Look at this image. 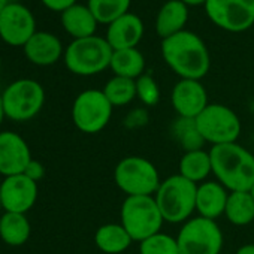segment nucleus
<instances>
[{
	"label": "nucleus",
	"mask_w": 254,
	"mask_h": 254,
	"mask_svg": "<svg viewBox=\"0 0 254 254\" xmlns=\"http://www.w3.org/2000/svg\"><path fill=\"white\" fill-rule=\"evenodd\" d=\"M8 3H9V0H0V14H2V11L6 8Z\"/></svg>",
	"instance_id": "nucleus-36"
},
{
	"label": "nucleus",
	"mask_w": 254,
	"mask_h": 254,
	"mask_svg": "<svg viewBox=\"0 0 254 254\" xmlns=\"http://www.w3.org/2000/svg\"><path fill=\"white\" fill-rule=\"evenodd\" d=\"M236 254H254V244H245L238 248Z\"/></svg>",
	"instance_id": "nucleus-33"
},
{
	"label": "nucleus",
	"mask_w": 254,
	"mask_h": 254,
	"mask_svg": "<svg viewBox=\"0 0 254 254\" xmlns=\"http://www.w3.org/2000/svg\"><path fill=\"white\" fill-rule=\"evenodd\" d=\"M250 193H251V196H253V199H254V186L251 187V190H250Z\"/></svg>",
	"instance_id": "nucleus-37"
},
{
	"label": "nucleus",
	"mask_w": 254,
	"mask_h": 254,
	"mask_svg": "<svg viewBox=\"0 0 254 254\" xmlns=\"http://www.w3.org/2000/svg\"><path fill=\"white\" fill-rule=\"evenodd\" d=\"M32 160L27 142L14 132L0 133V174L5 177L24 174Z\"/></svg>",
	"instance_id": "nucleus-14"
},
{
	"label": "nucleus",
	"mask_w": 254,
	"mask_h": 254,
	"mask_svg": "<svg viewBox=\"0 0 254 254\" xmlns=\"http://www.w3.org/2000/svg\"><path fill=\"white\" fill-rule=\"evenodd\" d=\"M38 199V183L24 174L6 177L0 184V202L6 212L26 214Z\"/></svg>",
	"instance_id": "nucleus-13"
},
{
	"label": "nucleus",
	"mask_w": 254,
	"mask_h": 254,
	"mask_svg": "<svg viewBox=\"0 0 254 254\" xmlns=\"http://www.w3.org/2000/svg\"><path fill=\"white\" fill-rule=\"evenodd\" d=\"M90 11L100 24H111L126 15L130 6V0H88Z\"/></svg>",
	"instance_id": "nucleus-28"
},
{
	"label": "nucleus",
	"mask_w": 254,
	"mask_h": 254,
	"mask_svg": "<svg viewBox=\"0 0 254 254\" xmlns=\"http://www.w3.org/2000/svg\"><path fill=\"white\" fill-rule=\"evenodd\" d=\"M165 220L154 196H127L121 205V224L133 241L144 239L160 232Z\"/></svg>",
	"instance_id": "nucleus-4"
},
{
	"label": "nucleus",
	"mask_w": 254,
	"mask_h": 254,
	"mask_svg": "<svg viewBox=\"0 0 254 254\" xmlns=\"http://www.w3.org/2000/svg\"><path fill=\"white\" fill-rule=\"evenodd\" d=\"M94 242L106 254H120L130 247L133 239L121 223H108L96 230Z\"/></svg>",
	"instance_id": "nucleus-21"
},
{
	"label": "nucleus",
	"mask_w": 254,
	"mask_h": 254,
	"mask_svg": "<svg viewBox=\"0 0 254 254\" xmlns=\"http://www.w3.org/2000/svg\"><path fill=\"white\" fill-rule=\"evenodd\" d=\"M209 174H212L209 151L196 150L184 153V156L180 160V175L197 184L205 181L209 177Z\"/></svg>",
	"instance_id": "nucleus-24"
},
{
	"label": "nucleus",
	"mask_w": 254,
	"mask_h": 254,
	"mask_svg": "<svg viewBox=\"0 0 254 254\" xmlns=\"http://www.w3.org/2000/svg\"><path fill=\"white\" fill-rule=\"evenodd\" d=\"M35 33L36 20L32 11L18 2H9L0 14V39L11 47H24Z\"/></svg>",
	"instance_id": "nucleus-12"
},
{
	"label": "nucleus",
	"mask_w": 254,
	"mask_h": 254,
	"mask_svg": "<svg viewBox=\"0 0 254 254\" xmlns=\"http://www.w3.org/2000/svg\"><path fill=\"white\" fill-rule=\"evenodd\" d=\"M172 135L175 138V141L180 144V147H183V150L187 151H196V150H202L205 139L202 138V135L197 130L196 121L193 118H184V117H178L174 123H172Z\"/></svg>",
	"instance_id": "nucleus-26"
},
{
	"label": "nucleus",
	"mask_w": 254,
	"mask_h": 254,
	"mask_svg": "<svg viewBox=\"0 0 254 254\" xmlns=\"http://www.w3.org/2000/svg\"><path fill=\"white\" fill-rule=\"evenodd\" d=\"M197 184L177 174L163 180L154 194L163 220L168 223H186L196 211Z\"/></svg>",
	"instance_id": "nucleus-3"
},
{
	"label": "nucleus",
	"mask_w": 254,
	"mask_h": 254,
	"mask_svg": "<svg viewBox=\"0 0 254 254\" xmlns=\"http://www.w3.org/2000/svg\"><path fill=\"white\" fill-rule=\"evenodd\" d=\"M112 106L129 105L136 97V79L114 76L102 90Z\"/></svg>",
	"instance_id": "nucleus-27"
},
{
	"label": "nucleus",
	"mask_w": 254,
	"mask_h": 254,
	"mask_svg": "<svg viewBox=\"0 0 254 254\" xmlns=\"http://www.w3.org/2000/svg\"><path fill=\"white\" fill-rule=\"evenodd\" d=\"M114 181L126 196H154L162 183L156 166L141 156L120 160L114 171Z\"/></svg>",
	"instance_id": "nucleus-6"
},
{
	"label": "nucleus",
	"mask_w": 254,
	"mask_h": 254,
	"mask_svg": "<svg viewBox=\"0 0 254 254\" xmlns=\"http://www.w3.org/2000/svg\"><path fill=\"white\" fill-rule=\"evenodd\" d=\"M136 97L147 106H154L160 100V88L151 75H142L136 79Z\"/></svg>",
	"instance_id": "nucleus-30"
},
{
	"label": "nucleus",
	"mask_w": 254,
	"mask_h": 254,
	"mask_svg": "<svg viewBox=\"0 0 254 254\" xmlns=\"http://www.w3.org/2000/svg\"><path fill=\"white\" fill-rule=\"evenodd\" d=\"M162 56L181 79L199 81L208 73L211 66L206 45L197 35L187 30L163 39Z\"/></svg>",
	"instance_id": "nucleus-1"
},
{
	"label": "nucleus",
	"mask_w": 254,
	"mask_h": 254,
	"mask_svg": "<svg viewBox=\"0 0 254 254\" xmlns=\"http://www.w3.org/2000/svg\"><path fill=\"white\" fill-rule=\"evenodd\" d=\"M189 20V9L187 5L181 0H169L166 2L156 20V30L157 35L163 39L171 38L184 30V26Z\"/></svg>",
	"instance_id": "nucleus-20"
},
{
	"label": "nucleus",
	"mask_w": 254,
	"mask_h": 254,
	"mask_svg": "<svg viewBox=\"0 0 254 254\" xmlns=\"http://www.w3.org/2000/svg\"><path fill=\"white\" fill-rule=\"evenodd\" d=\"M112 108L102 90H85L79 93L73 102V124L84 133H99L111 121Z\"/></svg>",
	"instance_id": "nucleus-10"
},
{
	"label": "nucleus",
	"mask_w": 254,
	"mask_h": 254,
	"mask_svg": "<svg viewBox=\"0 0 254 254\" xmlns=\"http://www.w3.org/2000/svg\"><path fill=\"white\" fill-rule=\"evenodd\" d=\"M0 67H2V62H0Z\"/></svg>",
	"instance_id": "nucleus-39"
},
{
	"label": "nucleus",
	"mask_w": 254,
	"mask_h": 254,
	"mask_svg": "<svg viewBox=\"0 0 254 254\" xmlns=\"http://www.w3.org/2000/svg\"><path fill=\"white\" fill-rule=\"evenodd\" d=\"M30 221L26 214L5 212L0 217V238L8 245L18 247L29 241L30 238Z\"/></svg>",
	"instance_id": "nucleus-23"
},
{
	"label": "nucleus",
	"mask_w": 254,
	"mask_h": 254,
	"mask_svg": "<svg viewBox=\"0 0 254 254\" xmlns=\"http://www.w3.org/2000/svg\"><path fill=\"white\" fill-rule=\"evenodd\" d=\"M5 115L14 121H27L39 114L45 103L44 87L35 79H18L2 94Z\"/></svg>",
	"instance_id": "nucleus-9"
},
{
	"label": "nucleus",
	"mask_w": 254,
	"mask_h": 254,
	"mask_svg": "<svg viewBox=\"0 0 254 254\" xmlns=\"http://www.w3.org/2000/svg\"><path fill=\"white\" fill-rule=\"evenodd\" d=\"M205 11L223 30L239 33L254 24V0H208Z\"/></svg>",
	"instance_id": "nucleus-11"
},
{
	"label": "nucleus",
	"mask_w": 254,
	"mask_h": 254,
	"mask_svg": "<svg viewBox=\"0 0 254 254\" xmlns=\"http://www.w3.org/2000/svg\"><path fill=\"white\" fill-rule=\"evenodd\" d=\"M41 2L54 12H63L67 8H70L72 5L76 3V0H41Z\"/></svg>",
	"instance_id": "nucleus-32"
},
{
	"label": "nucleus",
	"mask_w": 254,
	"mask_h": 254,
	"mask_svg": "<svg viewBox=\"0 0 254 254\" xmlns=\"http://www.w3.org/2000/svg\"><path fill=\"white\" fill-rule=\"evenodd\" d=\"M212 174L229 191H250L254 186V156L238 142L209 150Z\"/></svg>",
	"instance_id": "nucleus-2"
},
{
	"label": "nucleus",
	"mask_w": 254,
	"mask_h": 254,
	"mask_svg": "<svg viewBox=\"0 0 254 254\" xmlns=\"http://www.w3.org/2000/svg\"><path fill=\"white\" fill-rule=\"evenodd\" d=\"M24 175H26L27 178H30L32 181L38 183V181H41V180L44 178V175H45V168H44V165H42L41 162L32 159L30 163L27 165L26 171H24Z\"/></svg>",
	"instance_id": "nucleus-31"
},
{
	"label": "nucleus",
	"mask_w": 254,
	"mask_h": 254,
	"mask_svg": "<svg viewBox=\"0 0 254 254\" xmlns=\"http://www.w3.org/2000/svg\"><path fill=\"white\" fill-rule=\"evenodd\" d=\"M97 20L88 6L75 3L66 11L62 12V26L63 29L75 39L94 36Z\"/></svg>",
	"instance_id": "nucleus-19"
},
{
	"label": "nucleus",
	"mask_w": 254,
	"mask_h": 254,
	"mask_svg": "<svg viewBox=\"0 0 254 254\" xmlns=\"http://www.w3.org/2000/svg\"><path fill=\"white\" fill-rule=\"evenodd\" d=\"M139 254H180L177 238L159 232L139 242Z\"/></svg>",
	"instance_id": "nucleus-29"
},
{
	"label": "nucleus",
	"mask_w": 254,
	"mask_h": 254,
	"mask_svg": "<svg viewBox=\"0 0 254 254\" xmlns=\"http://www.w3.org/2000/svg\"><path fill=\"white\" fill-rule=\"evenodd\" d=\"M115 76L138 79L144 75L145 69V59L142 53L136 48H127V50H117L112 54L111 66Z\"/></svg>",
	"instance_id": "nucleus-22"
},
{
	"label": "nucleus",
	"mask_w": 254,
	"mask_h": 254,
	"mask_svg": "<svg viewBox=\"0 0 254 254\" xmlns=\"http://www.w3.org/2000/svg\"><path fill=\"white\" fill-rule=\"evenodd\" d=\"M183 3L186 5H193V6H197V5H205L208 0H181Z\"/></svg>",
	"instance_id": "nucleus-34"
},
{
	"label": "nucleus",
	"mask_w": 254,
	"mask_h": 254,
	"mask_svg": "<svg viewBox=\"0 0 254 254\" xmlns=\"http://www.w3.org/2000/svg\"><path fill=\"white\" fill-rule=\"evenodd\" d=\"M226 218L235 226H247L254 220V199L250 191H230L224 211Z\"/></svg>",
	"instance_id": "nucleus-25"
},
{
	"label": "nucleus",
	"mask_w": 254,
	"mask_h": 254,
	"mask_svg": "<svg viewBox=\"0 0 254 254\" xmlns=\"http://www.w3.org/2000/svg\"><path fill=\"white\" fill-rule=\"evenodd\" d=\"M144 35V24L142 20L135 15L129 14L120 17L114 23L108 26L106 41L114 51L117 50H127V48H136L139 41Z\"/></svg>",
	"instance_id": "nucleus-16"
},
{
	"label": "nucleus",
	"mask_w": 254,
	"mask_h": 254,
	"mask_svg": "<svg viewBox=\"0 0 254 254\" xmlns=\"http://www.w3.org/2000/svg\"><path fill=\"white\" fill-rule=\"evenodd\" d=\"M177 242L180 254H220L223 233L215 220L194 217L183 224Z\"/></svg>",
	"instance_id": "nucleus-8"
},
{
	"label": "nucleus",
	"mask_w": 254,
	"mask_h": 254,
	"mask_svg": "<svg viewBox=\"0 0 254 254\" xmlns=\"http://www.w3.org/2000/svg\"><path fill=\"white\" fill-rule=\"evenodd\" d=\"M194 121L205 142L212 144V147L236 142L241 135V120L226 105L209 103Z\"/></svg>",
	"instance_id": "nucleus-7"
},
{
	"label": "nucleus",
	"mask_w": 254,
	"mask_h": 254,
	"mask_svg": "<svg viewBox=\"0 0 254 254\" xmlns=\"http://www.w3.org/2000/svg\"><path fill=\"white\" fill-rule=\"evenodd\" d=\"M0 206H2V202H0Z\"/></svg>",
	"instance_id": "nucleus-40"
},
{
	"label": "nucleus",
	"mask_w": 254,
	"mask_h": 254,
	"mask_svg": "<svg viewBox=\"0 0 254 254\" xmlns=\"http://www.w3.org/2000/svg\"><path fill=\"white\" fill-rule=\"evenodd\" d=\"M5 109H3V102H2V94H0V124H2L3 118H5Z\"/></svg>",
	"instance_id": "nucleus-35"
},
{
	"label": "nucleus",
	"mask_w": 254,
	"mask_h": 254,
	"mask_svg": "<svg viewBox=\"0 0 254 254\" xmlns=\"http://www.w3.org/2000/svg\"><path fill=\"white\" fill-rule=\"evenodd\" d=\"M112 54L114 50L108 41L94 35L90 38L73 39L64 51V63L72 73L91 76L111 66Z\"/></svg>",
	"instance_id": "nucleus-5"
},
{
	"label": "nucleus",
	"mask_w": 254,
	"mask_h": 254,
	"mask_svg": "<svg viewBox=\"0 0 254 254\" xmlns=\"http://www.w3.org/2000/svg\"><path fill=\"white\" fill-rule=\"evenodd\" d=\"M229 190L224 189L218 181H205L197 186L196 193V211L199 217L217 220L226 211Z\"/></svg>",
	"instance_id": "nucleus-18"
},
{
	"label": "nucleus",
	"mask_w": 254,
	"mask_h": 254,
	"mask_svg": "<svg viewBox=\"0 0 254 254\" xmlns=\"http://www.w3.org/2000/svg\"><path fill=\"white\" fill-rule=\"evenodd\" d=\"M23 50L27 60L36 66H51L59 62L63 54L60 39L48 32H36Z\"/></svg>",
	"instance_id": "nucleus-17"
},
{
	"label": "nucleus",
	"mask_w": 254,
	"mask_h": 254,
	"mask_svg": "<svg viewBox=\"0 0 254 254\" xmlns=\"http://www.w3.org/2000/svg\"><path fill=\"white\" fill-rule=\"evenodd\" d=\"M9 2H15V0H9Z\"/></svg>",
	"instance_id": "nucleus-38"
},
{
	"label": "nucleus",
	"mask_w": 254,
	"mask_h": 254,
	"mask_svg": "<svg viewBox=\"0 0 254 254\" xmlns=\"http://www.w3.org/2000/svg\"><path fill=\"white\" fill-rule=\"evenodd\" d=\"M172 106L178 117L196 118L209 103L205 87L196 79H181L172 90Z\"/></svg>",
	"instance_id": "nucleus-15"
}]
</instances>
